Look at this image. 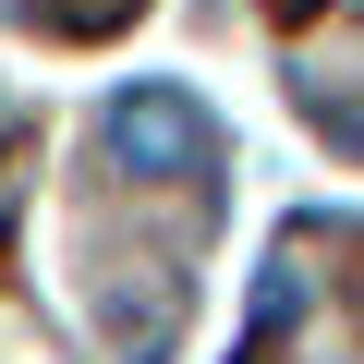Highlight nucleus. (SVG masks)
Returning <instances> with one entry per match:
<instances>
[{"label":"nucleus","instance_id":"f257e3e1","mask_svg":"<svg viewBox=\"0 0 364 364\" xmlns=\"http://www.w3.org/2000/svg\"><path fill=\"white\" fill-rule=\"evenodd\" d=\"M109 146L134 170H158V182H207L219 170V122L182 97V85H122L109 97Z\"/></svg>","mask_w":364,"mask_h":364},{"label":"nucleus","instance_id":"f03ea898","mask_svg":"<svg viewBox=\"0 0 364 364\" xmlns=\"http://www.w3.org/2000/svg\"><path fill=\"white\" fill-rule=\"evenodd\" d=\"M267 13H279V25H304V13H316V0H267Z\"/></svg>","mask_w":364,"mask_h":364}]
</instances>
